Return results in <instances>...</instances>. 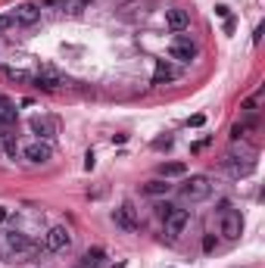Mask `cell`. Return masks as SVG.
<instances>
[{"instance_id": "4316f807", "label": "cell", "mask_w": 265, "mask_h": 268, "mask_svg": "<svg viewBox=\"0 0 265 268\" xmlns=\"http://www.w3.org/2000/svg\"><path fill=\"white\" fill-rule=\"evenodd\" d=\"M228 13H231V9H228V6H215V16H222V19H228Z\"/></svg>"}, {"instance_id": "484cf974", "label": "cell", "mask_w": 265, "mask_h": 268, "mask_svg": "<svg viewBox=\"0 0 265 268\" xmlns=\"http://www.w3.org/2000/svg\"><path fill=\"white\" fill-rule=\"evenodd\" d=\"M156 209H159V215H163V218H166V215H169V212H172V206H169V203H159V206H156Z\"/></svg>"}, {"instance_id": "ffe728a7", "label": "cell", "mask_w": 265, "mask_h": 268, "mask_svg": "<svg viewBox=\"0 0 265 268\" xmlns=\"http://www.w3.org/2000/svg\"><path fill=\"white\" fill-rule=\"evenodd\" d=\"M6 78L9 81H28V75L25 72H16V69H6Z\"/></svg>"}, {"instance_id": "4fadbf2b", "label": "cell", "mask_w": 265, "mask_h": 268, "mask_svg": "<svg viewBox=\"0 0 265 268\" xmlns=\"http://www.w3.org/2000/svg\"><path fill=\"white\" fill-rule=\"evenodd\" d=\"M141 190H144L147 196H166V193L172 190V184H169L166 178H153V181H147Z\"/></svg>"}, {"instance_id": "3957f363", "label": "cell", "mask_w": 265, "mask_h": 268, "mask_svg": "<svg viewBox=\"0 0 265 268\" xmlns=\"http://www.w3.org/2000/svg\"><path fill=\"white\" fill-rule=\"evenodd\" d=\"M169 53H172V60H178V63H190L193 56H197V44L190 41V34H175L169 44Z\"/></svg>"}, {"instance_id": "83f0119b", "label": "cell", "mask_w": 265, "mask_h": 268, "mask_svg": "<svg viewBox=\"0 0 265 268\" xmlns=\"http://www.w3.org/2000/svg\"><path fill=\"white\" fill-rule=\"evenodd\" d=\"M41 6H63V0H41Z\"/></svg>"}, {"instance_id": "7c38bea8", "label": "cell", "mask_w": 265, "mask_h": 268, "mask_svg": "<svg viewBox=\"0 0 265 268\" xmlns=\"http://www.w3.org/2000/svg\"><path fill=\"white\" fill-rule=\"evenodd\" d=\"M178 75H181V69H178V66H172V63H166V60H159L156 69H153V85H169V81H175Z\"/></svg>"}, {"instance_id": "2e32d148", "label": "cell", "mask_w": 265, "mask_h": 268, "mask_svg": "<svg viewBox=\"0 0 265 268\" xmlns=\"http://www.w3.org/2000/svg\"><path fill=\"white\" fill-rule=\"evenodd\" d=\"M13 122H16V106L6 97H0V128H6V125H13Z\"/></svg>"}, {"instance_id": "30bf717a", "label": "cell", "mask_w": 265, "mask_h": 268, "mask_svg": "<svg viewBox=\"0 0 265 268\" xmlns=\"http://www.w3.org/2000/svg\"><path fill=\"white\" fill-rule=\"evenodd\" d=\"M166 25L175 31V34H181L184 28L190 25V16H187V9H181V6H172V9H166Z\"/></svg>"}, {"instance_id": "7a4b0ae2", "label": "cell", "mask_w": 265, "mask_h": 268, "mask_svg": "<svg viewBox=\"0 0 265 268\" xmlns=\"http://www.w3.org/2000/svg\"><path fill=\"white\" fill-rule=\"evenodd\" d=\"M209 193H212V184H209L206 175H190V178L184 181V187H181V196L187 203H203Z\"/></svg>"}, {"instance_id": "d4e9b609", "label": "cell", "mask_w": 265, "mask_h": 268, "mask_svg": "<svg viewBox=\"0 0 265 268\" xmlns=\"http://www.w3.org/2000/svg\"><path fill=\"white\" fill-rule=\"evenodd\" d=\"M85 169H88V172L94 169V150H88V156H85Z\"/></svg>"}, {"instance_id": "8992f818", "label": "cell", "mask_w": 265, "mask_h": 268, "mask_svg": "<svg viewBox=\"0 0 265 268\" xmlns=\"http://www.w3.org/2000/svg\"><path fill=\"white\" fill-rule=\"evenodd\" d=\"M13 19H16V25H25V28H31V25H38L41 9H38V3L25 0V3H16V6H13Z\"/></svg>"}, {"instance_id": "f546056e", "label": "cell", "mask_w": 265, "mask_h": 268, "mask_svg": "<svg viewBox=\"0 0 265 268\" xmlns=\"http://www.w3.org/2000/svg\"><path fill=\"white\" fill-rule=\"evenodd\" d=\"M116 268H125V262H119V265H116Z\"/></svg>"}, {"instance_id": "d6986e66", "label": "cell", "mask_w": 265, "mask_h": 268, "mask_svg": "<svg viewBox=\"0 0 265 268\" xmlns=\"http://www.w3.org/2000/svg\"><path fill=\"white\" fill-rule=\"evenodd\" d=\"M13 28H16L13 13H0V31H13Z\"/></svg>"}, {"instance_id": "5bb4252c", "label": "cell", "mask_w": 265, "mask_h": 268, "mask_svg": "<svg viewBox=\"0 0 265 268\" xmlns=\"http://www.w3.org/2000/svg\"><path fill=\"white\" fill-rule=\"evenodd\" d=\"M103 259H106V253H103L100 247H94V250H88V253L82 256L78 268H100V265H103Z\"/></svg>"}, {"instance_id": "ac0fdd59", "label": "cell", "mask_w": 265, "mask_h": 268, "mask_svg": "<svg viewBox=\"0 0 265 268\" xmlns=\"http://www.w3.org/2000/svg\"><path fill=\"white\" fill-rule=\"evenodd\" d=\"M63 9L69 16H82L88 9V0H63Z\"/></svg>"}, {"instance_id": "9a60e30c", "label": "cell", "mask_w": 265, "mask_h": 268, "mask_svg": "<svg viewBox=\"0 0 265 268\" xmlns=\"http://www.w3.org/2000/svg\"><path fill=\"white\" fill-rule=\"evenodd\" d=\"M6 247L13 250V253H25L31 243H28V237L22 234V231H9V234H6Z\"/></svg>"}, {"instance_id": "9c48e42d", "label": "cell", "mask_w": 265, "mask_h": 268, "mask_svg": "<svg viewBox=\"0 0 265 268\" xmlns=\"http://www.w3.org/2000/svg\"><path fill=\"white\" fill-rule=\"evenodd\" d=\"M112 221H116V225H119L122 231H128V234L141 228V221H137V215H134V206H131V203H125L122 209H116V212H112Z\"/></svg>"}, {"instance_id": "6da1fadb", "label": "cell", "mask_w": 265, "mask_h": 268, "mask_svg": "<svg viewBox=\"0 0 265 268\" xmlns=\"http://www.w3.org/2000/svg\"><path fill=\"white\" fill-rule=\"evenodd\" d=\"M218 234L225 240H237L244 234V218H240V212L231 209L228 203H222V209H218Z\"/></svg>"}, {"instance_id": "ba28073f", "label": "cell", "mask_w": 265, "mask_h": 268, "mask_svg": "<svg viewBox=\"0 0 265 268\" xmlns=\"http://www.w3.org/2000/svg\"><path fill=\"white\" fill-rule=\"evenodd\" d=\"M34 85L44 88V90H60V88H63V75L56 72L53 66H41L38 75H34Z\"/></svg>"}, {"instance_id": "277c9868", "label": "cell", "mask_w": 265, "mask_h": 268, "mask_svg": "<svg viewBox=\"0 0 265 268\" xmlns=\"http://www.w3.org/2000/svg\"><path fill=\"white\" fill-rule=\"evenodd\" d=\"M69 243H72V231L66 225H56L44 234V250L47 253H63V250H69Z\"/></svg>"}, {"instance_id": "52a82bcc", "label": "cell", "mask_w": 265, "mask_h": 268, "mask_svg": "<svg viewBox=\"0 0 265 268\" xmlns=\"http://www.w3.org/2000/svg\"><path fill=\"white\" fill-rule=\"evenodd\" d=\"M31 134H38V141H50V137H56V122L50 119V115H31Z\"/></svg>"}, {"instance_id": "7402d4cb", "label": "cell", "mask_w": 265, "mask_h": 268, "mask_svg": "<svg viewBox=\"0 0 265 268\" xmlns=\"http://www.w3.org/2000/svg\"><path fill=\"white\" fill-rule=\"evenodd\" d=\"M203 122H206V115H200V112H197V115H190V119H187V125H190V128H200Z\"/></svg>"}, {"instance_id": "e0dca14e", "label": "cell", "mask_w": 265, "mask_h": 268, "mask_svg": "<svg viewBox=\"0 0 265 268\" xmlns=\"http://www.w3.org/2000/svg\"><path fill=\"white\" fill-rule=\"evenodd\" d=\"M159 175H163V178H181V175H187V166H184V162H163Z\"/></svg>"}, {"instance_id": "5b68a950", "label": "cell", "mask_w": 265, "mask_h": 268, "mask_svg": "<svg viewBox=\"0 0 265 268\" xmlns=\"http://www.w3.org/2000/svg\"><path fill=\"white\" fill-rule=\"evenodd\" d=\"M163 221H166V234H169L172 240H178V237L184 234V228L190 225V212H187V209H175V206H172V212H169Z\"/></svg>"}, {"instance_id": "f1b7e54d", "label": "cell", "mask_w": 265, "mask_h": 268, "mask_svg": "<svg viewBox=\"0 0 265 268\" xmlns=\"http://www.w3.org/2000/svg\"><path fill=\"white\" fill-rule=\"evenodd\" d=\"M6 215H9V209H6V206H0V221H6Z\"/></svg>"}, {"instance_id": "cb8c5ba5", "label": "cell", "mask_w": 265, "mask_h": 268, "mask_svg": "<svg viewBox=\"0 0 265 268\" xmlns=\"http://www.w3.org/2000/svg\"><path fill=\"white\" fill-rule=\"evenodd\" d=\"M153 147H156V150H169V147H172V137H163V141H156Z\"/></svg>"}, {"instance_id": "44dd1931", "label": "cell", "mask_w": 265, "mask_h": 268, "mask_svg": "<svg viewBox=\"0 0 265 268\" xmlns=\"http://www.w3.org/2000/svg\"><path fill=\"white\" fill-rule=\"evenodd\" d=\"M16 153H19L16 141H13V137H6V156H9V159H16Z\"/></svg>"}, {"instance_id": "603a6c76", "label": "cell", "mask_w": 265, "mask_h": 268, "mask_svg": "<svg viewBox=\"0 0 265 268\" xmlns=\"http://www.w3.org/2000/svg\"><path fill=\"white\" fill-rule=\"evenodd\" d=\"M212 247H215V237H212V234H206V237H203V250H206V253H209Z\"/></svg>"}, {"instance_id": "8fae6325", "label": "cell", "mask_w": 265, "mask_h": 268, "mask_svg": "<svg viewBox=\"0 0 265 268\" xmlns=\"http://www.w3.org/2000/svg\"><path fill=\"white\" fill-rule=\"evenodd\" d=\"M22 153H25V159H28V162H47V159L53 156V150H50V144H47V141H31L25 150H22Z\"/></svg>"}]
</instances>
